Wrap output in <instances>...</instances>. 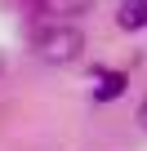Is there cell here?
Masks as SVG:
<instances>
[{"instance_id":"cell-1","label":"cell","mask_w":147,"mask_h":151,"mask_svg":"<svg viewBox=\"0 0 147 151\" xmlns=\"http://www.w3.org/2000/svg\"><path fill=\"white\" fill-rule=\"evenodd\" d=\"M31 53L49 67H62V62H76L85 53V31L71 22V18H45L31 27Z\"/></svg>"},{"instance_id":"cell-2","label":"cell","mask_w":147,"mask_h":151,"mask_svg":"<svg viewBox=\"0 0 147 151\" xmlns=\"http://www.w3.org/2000/svg\"><path fill=\"white\" fill-rule=\"evenodd\" d=\"M116 27H125V31L147 27V0H120V9H116Z\"/></svg>"},{"instance_id":"cell-3","label":"cell","mask_w":147,"mask_h":151,"mask_svg":"<svg viewBox=\"0 0 147 151\" xmlns=\"http://www.w3.org/2000/svg\"><path fill=\"white\" fill-rule=\"evenodd\" d=\"M89 5L94 0H40V14L45 18H80V14H89Z\"/></svg>"},{"instance_id":"cell-4","label":"cell","mask_w":147,"mask_h":151,"mask_svg":"<svg viewBox=\"0 0 147 151\" xmlns=\"http://www.w3.org/2000/svg\"><path fill=\"white\" fill-rule=\"evenodd\" d=\"M125 85H129L125 71H107L103 80H98V89H94V98H98V102H116V98L125 93Z\"/></svg>"},{"instance_id":"cell-5","label":"cell","mask_w":147,"mask_h":151,"mask_svg":"<svg viewBox=\"0 0 147 151\" xmlns=\"http://www.w3.org/2000/svg\"><path fill=\"white\" fill-rule=\"evenodd\" d=\"M143 129H147V102H143Z\"/></svg>"},{"instance_id":"cell-6","label":"cell","mask_w":147,"mask_h":151,"mask_svg":"<svg viewBox=\"0 0 147 151\" xmlns=\"http://www.w3.org/2000/svg\"><path fill=\"white\" fill-rule=\"evenodd\" d=\"M0 71H5V53H0Z\"/></svg>"},{"instance_id":"cell-7","label":"cell","mask_w":147,"mask_h":151,"mask_svg":"<svg viewBox=\"0 0 147 151\" xmlns=\"http://www.w3.org/2000/svg\"><path fill=\"white\" fill-rule=\"evenodd\" d=\"M116 5H120V0H116Z\"/></svg>"}]
</instances>
